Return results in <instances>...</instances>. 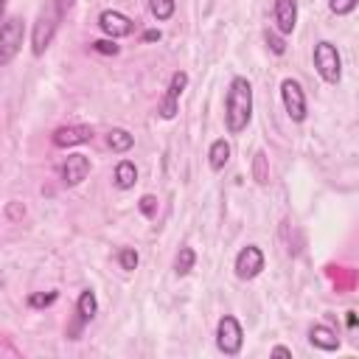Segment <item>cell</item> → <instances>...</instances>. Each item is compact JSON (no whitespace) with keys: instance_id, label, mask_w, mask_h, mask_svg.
Segmentation results:
<instances>
[{"instance_id":"obj_1","label":"cell","mask_w":359,"mask_h":359,"mask_svg":"<svg viewBox=\"0 0 359 359\" xmlns=\"http://www.w3.org/2000/svg\"><path fill=\"white\" fill-rule=\"evenodd\" d=\"M252 118V84L244 76H236L227 87V98H224V123L230 135H238L247 129Z\"/></svg>"},{"instance_id":"obj_2","label":"cell","mask_w":359,"mask_h":359,"mask_svg":"<svg viewBox=\"0 0 359 359\" xmlns=\"http://www.w3.org/2000/svg\"><path fill=\"white\" fill-rule=\"evenodd\" d=\"M59 20H62L59 0H48V3L39 8L36 22H34V31H31V50H34V56H42V53L48 50V45H50L53 36H56Z\"/></svg>"},{"instance_id":"obj_3","label":"cell","mask_w":359,"mask_h":359,"mask_svg":"<svg viewBox=\"0 0 359 359\" xmlns=\"http://www.w3.org/2000/svg\"><path fill=\"white\" fill-rule=\"evenodd\" d=\"M314 67L325 84H337L342 79V59H339V50L334 42L320 39L314 45Z\"/></svg>"},{"instance_id":"obj_4","label":"cell","mask_w":359,"mask_h":359,"mask_svg":"<svg viewBox=\"0 0 359 359\" xmlns=\"http://www.w3.org/2000/svg\"><path fill=\"white\" fill-rule=\"evenodd\" d=\"M22 36H25V25L22 17H6L0 22V67H6L22 48Z\"/></svg>"},{"instance_id":"obj_5","label":"cell","mask_w":359,"mask_h":359,"mask_svg":"<svg viewBox=\"0 0 359 359\" xmlns=\"http://www.w3.org/2000/svg\"><path fill=\"white\" fill-rule=\"evenodd\" d=\"M244 345V331H241V323L233 317V314H224L216 325V348L224 353V356H236Z\"/></svg>"},{"instance_id":"obj_6","label":"cell","mask_w":359,"mask_h":359,"mask_svg":"<svg viewBox=\"0 0 359 359\" xmlns=\"http://www.w3.org/2000/svg\"><path fill=\"white\" fill-rule=\"evenodd\" d=\"M280 101H283L286 115L294 123L306 121V93H303V87H300L297 79H283L280 81Z\"/></svg>"},{"instance_id":"obj_7","label":"cell","mask_w":359,"mask_h":359,"mask_svg":"<svg viewBox=\"0 0 359 359\" xmlns=\"http://www.w3.org/2000/svg\"><path fill=\"white\" fill-rule=\"evenodd\" d=\"M233 269H236V278H241V280H252V278H258L261 269H264V252H261V247H255V244L241 247L238 255H236Z\"/></svg>"},{"instance_id":"obj_8","label":"cell","mask_w":359,"mask_h":359,"mask_svg":"<svg viewBox=\"0 0 359 359\" xmlns=\"http://www.w3.org/2000/svg\"><path fill=\"white\" fill-rule=\"evenodd\" d=\"M98 28H101L109 39H121V36H129V34L135 31V22H132L126 14H121V11H115V8H107V11L98 14Z\"/></svg>"},{"instance_id":"obj_9","label":"cell","mask_w":359,"mask_h":359,"mask_svg":"<svg viewBox=\"0 0 359 359\" xmlns=\"http://www.w3.org/2000/svg\"><path fill=\"white\" fill-rule=\"evenodd\" d=\"M87 174H90V157H87V154H67V160H65L62 168H59L62 185H67V188L84 182Z\"/></svg>"},{"instance_id":"obj_10","label":"cell","mask_w":359,"mask_h":359,"mask_svg":"<svg viewBox=\"0 0 359 359\" xmlns=\"http://www.w3.org/2000/svg\"><path fill=\"white\" fill-rule=\"evenodd\" d=\"M185 87H188V73H185V70H177V73L171 76V81H168V90H165L163 101H160V115H163L165 121H171V118L177 115V101H180V95H182Z\"/></svg>"},{"instance_id":"obj_11","label":"cell","mask_w":359,"mask_h":359,"mask_svg":"<svg viewBox=\"0 0 359 359\" xmlns=\"http://www.w3.org/2000/svg\"><path fill=\"white\" fill-rule=\"evenodd\" d=\"M53 146L67 149V146H79V143H90L93 140V126L87 123H70V126H59L53 132Z\"/></svg>"},{"instance_id":"obj_12","label":"cell","mask_w":359,"mask_h":359,"mask_svg":"<svg viewBox=\"0 0 359 359\" xmlns=\"http://www.w3.org/2000/svg\"><path fill=\"white\" fill-rule=\"evenodd\" d=\"M272 20H275L278 34H292L297 25V0H275Z\"/></svg>"},{"instance_id":"obj_13","label":"cell","mask_w":359,"mask_h":359,"mask_svg":"<svg viewBox=\"0 0 359 359\" xmlns=\"http://www.w3.org/2000/svg\"><path fill=\"white\" fill-rule=\"evenodd\" d=\"M95 311H98L95 292H93V289H84V292L79 294V300H76V314H79V320H76V328H73V339H76V331H79L81 325H87V323L95 317Z\"/></svg>"},{"instance_id":"obj_14","label":"cell","mask_w":359,"mask_h":359,"mask_svg":"<svg viewBox=\"0 0 359 359\" xmlns=\"http://www.w3.org/2000/svg\"><path fill=\"white\" fill-rule=\"evenodd\" d=\"M309 342L320 351H337L339 348V337L328 325H311L309 328Z\"/></svg>"},{"instance_id":"obj_15","label":"cell","mask_w":359,"mask_h":359,"mask_svg":"<svg viewBox=\"0 0 359 359\" xmlns=\"http://www.w3.org/2000/svg\"><path fill=\"white\" fill-rule=\"evenodd\" d=\"M227 160H230V143H227L224 137L213 140L210 149H208V165H210L213 171H222V168L227 165Z\"/></svg>"},{"instance_id":"obj_16","label":"cell","mask_w":359,"mask_h":359,"mask_svg":"<svg viewBox=\"0 0 359 359\" xmlns=\"http://www.w3.org/2000/svg\"><path fill=\"white\" fill-rule=\"evenodd\" d=\"M135 182H137V168H135V163H132V160H121V163L115 165V185H118L121 191H129V188H135Z\"/></svg>"},{"instance_id":"obj_17","label":"cell","mask_w":359,"mask_h":359,"mask_svg":"<svg viewBox=\"0 0 359 359\" xmlns=\"http://www.w3.org/2000/svg\"><path fill=\"white\" fill-rule=\"evenodd\" d=\"M107 143H109V149H112V151L123 154V151H129V149L135 146V137H132L126 129H109V135H107Z\"/></svg>"},{"instance_id":"obj_18","label":"cell","mask_w":359,"mask_h":359,"mask_svg":"<svg viewBox=\"0 0 359 359\" xmlns=\"http://www.w3.org/2000/svg\"><path fill=\"white\" fill-rule=\"evenodd\" d=\"M252 180L258 182V185H266L269 182V157H266V151H255L252 154Z\"/></svg>"},{"instance_id":"obj_19","label":"cell","mask_w":359,"mask_h":359,"mask_svg":"<svg viewBox=\"0 0 359 359\" xmlns=\"http://www.w3.org/2000/svg\"><path fill=\"white\" fill-rule=\"evenodd\" d=\"M194 264H196V252L191 247H180V252L174 258V272L182 278V275H188L194 269Z\"/></svg>"},{"instance_id":"obj_20","label":"cell","mask_w":359,"mask_h":359,"mask_svg":"<svg viewBox=\"0 0 359 359\" xmlns=\"http://www.w3.org/2000/svg\"><path fill=\"white\" fill-rule=\"evenodd\" d=\"M174 8H177L174 0H149V11H151V17H154L157 22L171 20V17H174Z\"/></svg>"},{"instance_id":"obj_21","label":"cell","mask_w":359,"mask_h":359,"mask_svg":"<svg viewBox=\"0 0 359 359\" xmlns=\"http://www.w3.org/2000/svg\"><path fill=\"white\" fill-rule=\"evenodd\" d=\"M137 250L135 247H123L121 252H118V264H121V269H126V272H132L135 266H137Z\"/></svg>"},{"instance_id":"obj_22","label":"cell","mask_w":359,"mask_h":359,"mask_svg":"<svg viewBox=\"0 0 359 359\" xmlns=\"http://www.w3.org/2000/svg\"><path fill=\"white\" fill-rule=\"evenodd\" d=\"M56 297H59V292H34V294H28V306L31 309H42V306L56 303Z\"/></svg>"},{"instance_id":"obj_23","label":"cell","mask_w":359,"mask_h":359,"mask_svg":"<svg viewBox=\"0 0 359 359\" xmlns=\"http://www.w3.org/2000/svg\"><path fill=\"white\" fill-rule=\"evenodd\" d=\"M137 208H140V213H143L146 219H154V216H157V196H154V194H143L140 202H137Z\"/></svg>"},{"instance_id":"obj_24","label":"cell","mask_w":359,"mask_h":359,"mask_svg":"<svg viewBox=\"0 0 359 359\" xmlns=\"http://www.w3.org/2000/svg\"><path fill=\"white\" fill-rule=\"evenodd\" d=\"M93 50H95V53H104V56H115L121 48L115 45V39H95V42H93Z\"/></svg>"},{"instance_id":"obj_25","label":"cell","mask_w":359,"mask_h":359,"mask_svg":"<svg viewBox=\"0 0 359 359\" xmlns=\"http://www.w3.org/2000/svg\"><path fill=\"white\" fill-rule=\"evenodd\" d=\"M356 3H359V0H328V8H331L334 14H351V11L356 8Z\"/></svg>"},{"instance_id":"obj_26","label":"cell","mask_w":359,"mask_h":359,"mask_svg":"<svg viewBox=\"0 0 359 359\" xmlns=\"http://www.w3.org/2000/svg\"><path fill=\"white\" fill-rule=\"evenodd\" d=\"M266 45H269V50H272V53H278V56H280V53H286V42H283L275 31H266Z\"/></svg>"},{"instance_id":"obj_27","label":"cell","mask_w":359,"mask_h":359,"mask_svg":"<svg viewBox=\"0 0 359 359\" xmlns=\"http://www.w3.org/2000/svg\"><path fill=\"white\" fill-rule=\"evenodd\" d=\"M6 213H8L11 219H20V216L25 213V208H20V205H8V208H6Z\"/></svg>"},{"instance_id":"obj_28","label":"cell","mask_w":359,"mask_h":359,"mask_svg":"<svg viewBox=\"0 0 359 359\" xmlns=\"http://www.w3.org/2000/svg\"><path fill=\"white\" fill-rule=\"evenodd\" d=\"M154 39H160V31H157V28H149V31L143 34V42H154Z\"/></svg>"},{"instance_id":"obj_29","label":"cell","mask_w":359,"mask_h":359,"mask_svg":"<svg viewBox=\"0 0 359 359\" xmlns=\"http://www.w3.org/2000/svg\"><path fill=\"white\" fill-rule=\"evenodd\" d=\"M272 356H292V351L283 348V345H275V348H272Z\"/></svg>"},{"instance_id":"obj_30","label":"cell","mask_w":359,"mask_h":359,"mask_svg":"<svg viewBox=\"0 0 359 359\" xmlns=\"http://www.w3.org/2000/svg\"><path fill=\"white\" fill-rule=\"evenodd\" d=\"M345 320H348V328H353V325H356V311H348Z\"/></svg>"},{"instance_id":"obj_31","label":"cell","mask_w":359,"mask_h":359,"mask_svg":"<svg viewBox=\"0 0 359 359\" xmlns=\"http://www.w3.org/2000/svg\"><path fill=\"white\" fill-rule=\"evenodd\" d=\"M70 6H73V0H59V8H62V11H67Z\"/></svg>"},{"instance_id":"obj_32","label":"cell","mask_w":359,"mask_h":359,"mask_svg":"<svg viewBox=\"0 0 359 359\" xmlns=\"http://www.w3.org/2000/svg\"><path fill=\"white\" fill-rule=\"evenodd\" d=\"M6 3H8V0H0V22H3V11H6Z\"/></svg>"}]
</instances>
